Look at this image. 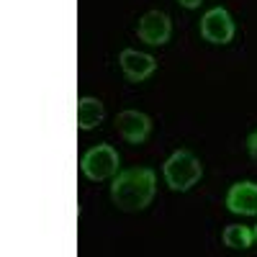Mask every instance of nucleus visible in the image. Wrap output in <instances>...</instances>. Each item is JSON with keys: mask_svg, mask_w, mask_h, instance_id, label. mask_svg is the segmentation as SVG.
I'll list each match as a JSON object with an SVG mask.
<instances>
[{"mask_svg": "<svg viewBox=\"0 0 257 257\" xmlns=\"http://www.w3.org/2000/svg\"><path fill=\"white\" fill-rule=\"evenodd\" d=\"M157 193V173L152 167L121 170L111 183V201L118 211H144Z\"/></svg>", "mask_w": 257, "mask_h": 257, "instance_id": "obj_1", "label": "nucleus"}, {"mask_svg": "<svg viewBox=\"0 0 257 257\" xmlns=\"http://www.w3.org/2000/svg\"><path fill=\"white\" fill-rule=\"evenodd\" d=\"M162 175L165 183L170 185V190L185 193L196 185L203 175V165L201 160L190 152V149H175L162 165Z\"/></svg>", "mask_w": 257, "mask_h": 257, "instance_id": "obj_2", "label": "nucleus"}, {"mask_svg": "<svg viewBox=\"0 0 257 257\" xmlns=\"http://www.w3.org/2000/svg\"><path fill=\"white\" fill-rule=\"evenodd\" d=\"M118 152L111 147V144H95L90 147L88 152L82 155L80 160V170H82V175L88 178V180H108V178H116L118 175Z\"/></svg>", "mask_w": 257, "mask_h": 257, "instance_id": "obj_3", "label": "nucleus"}, {"mask_svg": "<svg viewBox=\"0 0 257 257\" xmlns=\"http://www.w3.org/2000/svg\"><path fill=\"white\" fill-rule=\"evenodd\" d=\"M201 36L208 41V44H229L234 39V21L231 13L226 8H211L203 13L201 18Z\"/></svg>", "mask_w": 257, "mask_h": 257, "instance_id": "obj_4", "label": "nucleus"}, {"mask_svg": "<svg viewBox=\"0 0 257 257\" xmlns=\"http://www.w3.org/2000/svg\"><path fill=\"white\" fill-rule=\"evenodd\" d=\"M137 34L144 44L149 47H162L170 41V34H173V24H170V16L162 11H147L139 18Z\"/></svg>", "mask_w": 257, "mask_h": 257, "instance_id": "obj_5", "label": "nucleus"}, {"mask_svg": "<svg viewBox=\"0 0 257 257\" xmlns=\"http://www.w3.org/2000/svg\"><path fill=\"white\" fill-rule=\"evenodd\" d=\"M224 203L231 213H239V216H257V183H252V180L234 183L226 190Z\"/></svg>", "mask_w": 257, "mask_h": 257, "instance_id": "obj_6", "label": "nucleus"}, {"mask_svg": "<svg viewBox=\"0 0 257 257\" xmlns=\"http://www.w3.org/2000/svg\"><path fill=\"white\" fill-rule=\"evenodd\" d=\"M116 132L128 144H142L152 132V118L142 111H121L116 116Z\"/></svg>", "mask_w": 257, "mask_h": 257, "instance_id": "obj_7", "label": "nucleus"}, {"mask_svg": "<svg viewBox=\"0 0 257 257\" xmlns=\"http://www.w3.org/2000/svg\"><path fill=\"white\" fill-rule=\"evenodd\" d=\"M118 62H121V70H123L128 82H144L149 75L157 70V59L152 54L137 52V49H123Z\"/></svg>", "mask_w": 257, "mask_h": 257, "instance_id": "obj_8", "label": "nucleus"}, {"mask_svg": "<svg viewBox=\"0 0 257 257\" xmlns=\"http://www.w3.org/2000/svg\"><path fill=\"white\" fill-rule=\"evenodd\" d=\"M105 118V105L103 100L93 98V95H85L77 100V128L82 132H90V128L100 126Z\"/></svg>", "mask_w": 257, "mask_h": 257, "instance_id": "obj_9", "label": "nucleus"}, {"mask_svg": "<svg viewBox=\"0 0 257 257\" xmlns=\"http://www.w3.org/2000/svg\"><path fill=\"white\" fill-rule=\"evenodd\" d=\"M221 239L231 249H249L252 242H254V231L249 226H244V224H229L224 229V234H221Z\"/></svg>", "mask_w": 257, "mask_h": 257, "instance_id": "obj_10", "label": "nucleus"}, {"mask_svg": "<svg viewBox=\"0 0 257 257\" xmlns=\"http://www.w3.org/2000/svg\"><path fill=\"white\" fill-rule=\"evenodd\" d=\"M247 152H249V160L257 165V128L247 137Z\"/></svg>", "mask_w": 257, "mask_h": 257, "instance_id": "obj_11", "label": "nucleus"}, {"mask_svg": "<svg viewBox=\"0 0 257 257\" xmlns=\"http://www.w3.org/2000/svg\"><path fill=\"white\" fill-rule=\"evenodd\" d=\"M178 3H180L183 8H188V11H196V8H201L203 0H178Z\"/></svg>", "mask_w": 257, "mask_h": 257, "instance_id": "obj_12", "label": "nucleus"}, {"mask_svg": "<svg viewBox=\"0 0 257 257\" xmlns=\"http://www.w3.org/2000/svg\"><path fill=\"white\" fill-rule=\"evenodd\" d=\"M252 231H254V242H257V224H254V226H252Z\"/></svg>", "mask_w": 257, "mask_h": 257, "instance_id": "obj_13", "label": "nucleus"}]
</instances>
